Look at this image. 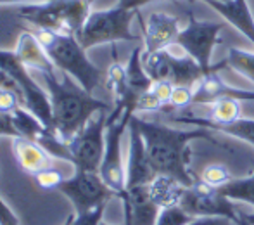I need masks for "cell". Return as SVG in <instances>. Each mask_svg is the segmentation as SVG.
I'll return each instance as SVG.
<instances>
[{
	"instance_id": "60d3db41",
	"label": "cell",
	"mask_w": 254,
	"mask_h": 225,
	"mask_svg": "<svg viewBox=\"0 0 254 225\" xmlns=\"http://www.w3.org/2000/svg\"><path fill=\"white\" fill-rule=\"evenodd\" d=\"M74 215H76V213H71V215L67 217V219H66V222H64L63 225H71V224H73V219H74Z\"/></svg>"
},
{
	"instance_id": "9c48e42d",
	"label": "cell",
	"mask_w": 254,
	"mask_h": 225,
	"mask_svg": "<svg viewBox=\"0 0 254 225\" xmlns=\"http://www.w3.org/2000/svg\"><path fill=\"white\" fill-rule=\"evenodd\" d=\"M0 70L7 73L10 78L19 83L24 94V108L31 111L42 123L47 128H52V108H51V99L49 94L31 78L28 73V68L19 61L16 52L2 51L0 49Z\"/></svg>"
},
{
	"instance_id": "277c9868",
	"label": "cell",
	"mask_w": 254,
	"mask_h": 225,
	"mask_svg": "<svg viewBox=\"0 0 254 225\" xmlns=\"http://www.w3.org/2000/svg\"><path fill=\"white\" fill-rule=\"evenodd\" d=\"M90 14V0H49L42 3H28L19 16L37 30L64 35H78Z\"/></svg>"
},
{
	"instance_id": "d6a6232c",
	"label": "cell",
	"mask_w": 254,
	"mask_h": 225,
	"mask_svg": "<svg viewBox=\"0 0 254 225\" xmlns=\"http://www.w3.org/2000/svg\"><path fill=\"white\" fill-rule=\"evenodd\" d=\"M173 88H175V85L171 83V81L161 80V81H154L152 87H151V92L159 99L161 104L166 108V106H170V99H171V94H173Z\"/></svg>"
},
{
	"instance_id": "3957f363",
	"label": "cell",
	"mask_w": 254,
	"mask_h": 225,
	"mask_svg": "<svg viewBox=\"0 0 254 225\" xmlns=\"http://www.w3.org/2000/svg\"><path fill=\"white\" fill-rule=\"evenodd\" d=\"M35 35L44 45L54 66L69 75L83 90L92 94L99 87L102 71L88 59L87 49H83V45L78 42L76 35L54 33L45 30H37Z\"/></svg>"
},
{
	"instance_id": "83f0119b",
	"label": "cell",
	"mask_w": 254,
	"mask_h": 225,
	"mask_svg": "<svg viewBox=\"0 0 254 225\" xmlns=\"http://www.w3.org/2000/svg\"><path fill=\"white\" fill-rule=\"evenodd\" d=\"M194 104V88L189 85H175L170 99V106L173 109H185Z\"/></svg>"
},
{
	"instance_id": "5bb4252c",
	"label": "cell",
	"mask_w": 254,
	"mask_h": 225,
	"mask_svg": "<svg viewBox=\"0 0 254 225\" xmlns=\"http://www.w3.org/2000/svg\"><path fill=\"white\" fill-rule=\"evenodd\" d=\"M120 199L123 201L125 225H157L163 210L152 201L147 185L127 189Z\"/></svg>"
},
{
	"instance_id": "e0dca14e",
	"label": "cell",
	"mask_w": 254,
	"mask_h": 225,
	"mask_svg": "<svg viewBox=\"0 0 254 225\" xmlns=\"http://www.w3.org/2000/svg\"><path fill=\"white\" fill-rule=\"evenodd\" d=\"M204 2L209 3L211 9H214L221 17H225L235 30L241 31L254 45V17L248 5V0H227V2L204 0Z\"/></svg>"
},
{
	"instance_id": "603a6c76",
	"label": "cell",
	"mask_w": 254,
	"mask_h": 225,
	"mask_svg": "<svg viewBox=\"0 0 254 225\" xmlns=\"http://www.w3.org/2000/svg\"><path fill=\"white\" fill-rule=\"evenodd\" d=\"M142 64H144L145 71L151 76L152 81L168 80L170 81L171 73V52L170 49H163V51L156 52H142Z\"/></svg>"
},
{
	"instance_id": "b9f144b4",
	"label": "cell",
	"mask_w": 254,
	"mask_h": 225,
	"mask_svg": "<svg viewBox=\"0 0 254 225\" xmlns=\"http://www.w3.org/2000/svg\"><path fill=\"white\" fill-rule=\"evenodd\" d=\"M101 225H109V224H106V222H104V220H102V224ZM121 225H125V224H121Z\"/></svg>"
},
{
	"instance_id": "74e56055",
	"label": "cell",
	"mask_w": 254,
	"mask_h": 225,
	"mask_svg": "<svg viewBox=\"0 0 254 225\" xmlns=\"http://www.w3.org/2000/svg\"><path fill=\"white\" fill-rule=\"evenodd\" d=\"M94 2V0H90V3ZM152 2V0H120L118 2V5L125 7V9H130V10H137L138 7L145 5V3Z\"/></svg>"
},
{
	"instance_id": "ab89813d",
	"label": "cell",
	"mask_w": 254,
	"mask_h": 225,
	"mask_svg": "<svg viewBox=\"0 0 254 225\" xmlns=\"http://www.w3.org/2000/svg\"><path fill=\"white\" fill-rule=\"evenodd\" d=\"M237 225H251V224H249L248 220H246V217H244V215H242V213H241V219H239Z\"/></svg>"
},
{
	"instance_id": "9a60e30c",
	"label": "cell",
	"mask_w": 254,
	"mask_h": 225,
	"mask_svg": "<svg viewBox=\"0 0 254 225\" xmlns=\"http://www.w3.org/2000/svg\"><path fill=\"white\" fill-rule=\"evenodd\" d=\"M12 152L21 170L30 173L31 177L54 166L52 156L38 142L31 141V139L21 137V135L12 137Z\"/></svg>"
},
{
	"instance_id": "836d02e7",
	"label": "cell",
	"mask_w": 254,
	"mask_h": 225,
	"mask_svg": "<svg viewBox=\"0 0 254 225\" xmlns=\"http://www.w3.org/2000/svg\"><path fill=\"white\" fill-rule=\"evenodd\" d=\"M19 106H21V101L16 94H12V92L0 87V111L10 114L16 111Z\"/></svg>"
},
{
	"instance_id": "484cf974",
	"label": "cell",
	"mask_w": 254,
	"mask_h": 225,
	"mask_svg": "<svg viewBox=\"0 0 254 225\" xmlns=\"http://www.w3.org/2000/svg\"><path fill=\"white\" fill-rule=\"evenodd\" d=\"M213 130H220V132H223V134L242 139V141H246L254 146V120L241 118V120H237L235 123L225 125V127H216V128H213Z\"/></svg>"
},
{
	"instance_id": "f546056e",
	"label": "cell",
	"mask_w": 254,
	"mask_h": 225,
	"mask_svg": "<svg viewBox=\"0 0 254 225\" xmlns=\"http://www.w3.org/2000/svg\"><path fill=\"white\" fill-rule=\"evenodd\" d=\"M192 220L190 215L180 208H168L163 210L157 220V225H187Z\"/></svg>"
},
{
	"instance_id": "ac0fdd59",
	"label": "cell",
	"mask_w": 254,
	"mask_h": 225,
	"mask_svg": "<svg viewBox=\"0 0 254 225\" xmlns=\"http://www.w3.org/2000/svg\"><path fill=\"white\" fill-rule=\"evenodd\" d=\"M14 52L26 68L37 70L40 73H56V66H54L51 57L45 52L38 37L31 31H24L19 35Z\"/></svg>"
},
{
	"instance_id": "ffe728a7",
	"label": "cell",
	"mask_w": 254,
	"mask_h": 225,
	"mask_svg": "<svg viewBox=\"0 0 254 225\" xmlns=\"http://www.w3.org/2000/svg\"><path fill=\"white\" fill-rule=\"evenodd\" d=\"M202 76H206L202 68L192 59L190 56H175L171 54V73L170 81L173 85H189L194 87Z\"/></svg>"
},
{
	"instance_id": "7a4b0ae2",
	"label": "cell",
	"mask_w": 254,
	"mask_h": 225,
	"mask_svg": "<svg viewBox=\"0 0 254 225\" xmlns=\"http://www.w3.org/2000/svg\"><path fill=\"white\" fill-rule=\"evenodd\" d=\"M47 87L52 108V128L64 142H69L94 114L109 111L107 102L95 99L92 94L73 83L71 80L59 81L56 73H40Z\"/></svg>"
},
{
	"instance_id": "30bf717a",
	"label": "cell",
	"mask_w": 254,
	"mask_h": 225,
	"mask_svg": "<svg viewBox=\"0 0 254 225\" xmlns=\"http://www.w3.org/2000/svg\"><path fill=\"white\" fill-rule=\"evenodd\" d=\"M57 191L64 194L74 206V213H85L107 205L111 198H116L113 191L106 185L99 171H87L74 168V175L64 178Z\"/></svg>"
},
{
	"instance_id": "f1b7e54d",
	"label": "cell",
	"mask_w": 254,
	"mask_h": 225,
	"mask_svg": "<svg viewBox=\"0 0 254 225\" xmlns=\"http://www.w3.org/2000/svg\"><path fill=\"white\" fill-rule=\"evenodd\" d=\"M35 182H37V185L40 189H45V191H51V189H59V185L63 184L64 177L63 173H61L59 170H56L52 166V168L49 170H44L40 171L38 175H35Z\"/></svg>"
},
{
	"instance_id": "8d00e7d4",
	"label": "cell",
	"mask_w": 254,
	"mask_h": 225,
	"mask_svg": "<svg viewBox=\"0 0 254 225\" xmlns=\"http://www.w3.org/2000/svg\"><path fill=\"white\" fill-rule=\"evenodd\" d=\"M0 135H10V137H17V130L12 123L10 114L0 111Z\"/></svg>"
},
{
	"instance_id": "7bdbcfd3",
	"label": "cell",
	"mask_w": 254,
	"mask_h": 225,
	"mask_svg": "<svg viewBox=\"0 0 254 225\" xmlns=\"http://www.w3.org/2000/svg\"><path fill=\"white\" fill-rule=\"evenodd\" d=\"M218 2H227V0H218Z\"/></svg>"
},
{
	"instance_id": "7c38bea8",
	"label": "cell",
	"mask_w": 254,
	"mask_h": 225,
	"mask_svg": "<svg viewBox=\"0 0 254 225\" xmlns=\"http://www.w3.org/2000/svg\"><path fill=\"white\" fill-rule=\"evenodd\" d=\"M144 28V52H156L177 44L180 35V17L168 12H151L145 21L140 19Z\"/></svg>"
},
{
	"instance_id": "5b68a950",
	"label": "cell",
	"mask_w": 254,
	"mask_h": 225,
	"mask_svg": "<svg viewBox=\"0 0 254 225\" xmlns=\"http://www.w3.org/2000/svg\"><path fill=\"white\" fill-rule=\"evenodd\" d=\"M135 14L137 10L125 9L121 5L102 10H90L83 28L76 35L78 42L83 45V49H90L95 45L114 44L120 40H138L137 35H133L130 30Z\"/></svg>"
},
{
	"instance_id": "2e32d148",
	"label": "cell",
	"mask_w": 254,
	"mask_h": 225,
	"mask_svg": "<svg viewBox=\"0 0 254 225\" xmlns=\"http://www.w3.org/2000/svg\"><path fill=\"white\" fill-rule=\"evenodd\" d=\"M192 88H194V104H211V102L223 97H234L239 101H254V92L228 87L223 80H220L216 73L202 76Z\"/></svg>"
},
{
	"instance_id": "52a82bcc",
	"label": "cell",
	"mask_w": 254,
	"mask_h": 225,
	"mask_svg": "<svg viewBox=\"0 0 254 225\" xmlns=\"http://www.w3.org/2000/svg\"><path fill=\"white\" fill-rule=\"evenodd\" d=\"M223 24L211 23V21H197L194 16L189 17V23L184 30H180V35L177 38V45L190 56L199 66L202 68L204 75L218 73L221 68L228 66L227 59L221 61L220 64H211V56H213L214 45L218 44Z\"/></svg>"
},
{
	"instance_id": "cb8c5ba5",
	"label": "cell",
	"mask_w": 254,
	"mask_h": 225,
	"mask_svg": "<svg viewBox=\"0 0 254 225\" xmlns=\"http://www.w3.org/2000/svg\"><path fill=\"white\" fill-rule=\"evenodd\" d=\"M220 191L232 201L248 203L254 206V173L246 178H234L227 185L220 187Z\"/></svg>"
},
{
	"instance_id": "f35d334b",
	"label": "cell",
	"mask_w": 254,
	"mask_h": 225,
	"mask_svg": "<svg viewBox=\"0 0 254 225\" xmlns=\"http://www.w3.org/2000/svg\"><path fill=\"white\" fill-rule=\"evenodd\" d=\"M42 2H49V0H0V3H23V5H28V3H42Z\"/></svg>"
},
{
	"instance_id": "4fadbf2b",
	"label": "cell",
	"mask_w": 254,
	"mask_h": 225,
	"mask_svg": "<svg viewBox=\"0 0 254 225\" xmlns=\"http://www.w3.org/2000/svg\"><path fill=\"white\" fill-rule=\"evenodd\" d=\"M128 134H130V151H128L127 165V189L149 185L157 173L149 161L145 142L133 120H130V125H128Z\"/></svg>"
},
{
	"instance_id": "ba28073f",
	"label": "cell",
	"mask_w": 254,
	"mask_h": 225,
	"mask_svg": "<svg viewBox=\"0 0 254 225\" xmlns=\"http://www.w3.org/2000/svg\"><path fill=\"white\" fill-rule=\"evenodd\" d=\"M107 111H99L88 120V123L67 142L71 163L74 168L99 171L106 151Z\"/></svg>"
},
{
	"instance_id": "8fae6325",
	"label": "cell",
	"mask_w": 254,
	"mask_h": 225,
	"mask_svg": "<svg viewBox=\"0 0 254 225\" xmlns=\"http://www.w3.org/2000/svg\"><path fill=\"white\" fill-rule=\"evenodd\" d=\"M178 208L184 210L192 219L197 217H225L237 224L241 219V212H237L232 199L221 194L218 187H211L206 182L195 180L192 187L185 189Z\"/></svg>"
},
{
	"instance_id": "d4e9b609",
	"label": "cell",
	"mask_w": 254,
	"mask_h": 225,
	"mask_svg": "<svg viewBox=\"0 0 254 225\" xmlns=\"http://www.w3.org/2000/svg\"><path fill=\"white\" fill-rule=\"evenodd\" d=\"M227 63L232 70H235L237 73H241L242 76H246L254 83V52L241 51V49L232 47L228 51Z\"/></svg>"
},
{
	"instance_id": "7402d4cb",
	"label": "cell",
	"mask_w": 254,
	"mask_h": 225,
	"mask_svg": "<svg viewBox=\"0 0 254 225\" xmlns=\"http://www.w3.org/2000/svg\"><path fill=\"white\" fill-rule=\"evenodd\" d=\"M10 118H12V123L16 127L17 134L21 137H26V139H31V141L38 142V139L42 137L44 134H47V128L37 116H35L31 111H28L26 108L19 106L14 113H10Z\"/></svg>"
},
{
	"instance_id": "8992f818",
	"label": "cell",
	"mask_w": 254,
	"mask_h": 225,
	"mask_svg": "<svg viewBox=\"0 0 254 225\" xmlns=\"http://www.w3.org/2000/svg\"><path fill=\"white\" fill-rule=\"evenodd\" d=\"M131 109H113L107 116V130H106V151H104L102 165L99 175L111 191L120 198L127 191V168L123 165V151H121V141L127 132L130 120L133 116Z\"/></svg>"
},
{
	"instance_id": "6da1fadb",
	"label": "cell",
	"mask_w": 254,
	"mask_h": 225,
	"mask_svg": "<svg viewBox=\"0 0 254 225\" xmlns=\"http://www.w3.org/2000/svg\"><path fill=\"white\" fill-rule=\"evenodd\" d=\"M131 120L140 130L154 171L157 175H170L180 180L185 187H192L195 184V178L189 170V161H190L189 142L194 139H211L207 128L177 130L166 125L142 120L135 114Z\"/></svg>"
},
{
	"instance_id": "1f68e13d",
	"label": "cell",
	"mask_w": 254,
	"mask_h": 225,
	"mask_svg": "<svg viewBox=\"0 0 254 225\" xmlns=\"http://www.w3.org/2000/svg\"><path fill=\"white\" fill-rule=\"evenodd\" d=\"M161 109H164V106L161 104L159 99L152 94L151 88H149L147 92H144V94L138 95L137 102H135V113L137 111H161Z\"/></svg>"
},
{
	"instance_id": "4dcf8cb0",
	"label": "cell",
	"mask_w": 254,
	"mask_h": 225,
	"mask_svg": "<svg viewBox=\"0 0 254 225\" xmlns=\"http://www.w3.org/2000/svg\"><path fill=\"white\" fill-rule=\"evenodd\" d=\"M104 210H106V205L97 206V208L90 210V212L76 213L71 225H101L102 217H104Z\"/></svg>"
},
{
	"instance_id": "d6986e66",
	"label": "cell",
	"mask_w": 254,
	"mask_h": 225,
	"mask_svg": "<svg viewBox=\"0 0 254 225\" xmlns=\"http://www.w3.org/2000/svg\"><path fill=\"white\" fill-rule=\"evenodd\" d=\"M147 187L152 201L161 210L178 208V205H180L182 198L185 194V189H187L180 180L170 177V175H156V178Z\"/></svg>"
},
{
	"instance_id": "e575fe53",
	"label": "cell",
	"mask_w": 254,
	"mask_h": 225,
	"mask_svg": "<svg viewBox=\"0 0 254 225\" xmlns=\"http://www.w3.org/2000/svg\"><path fill=\"white\" fill-rule=\"evenodd\" d=\"M187 225H237L232 222L230 219H225V217H197V219H192Z\"/></svg>"
},
{
	"instance_id": "4316f807",
	"label": "cell",
	"mask_w": 254,
	"mask_h": 225,
	"mask_svg": "<svg viewBox=\"0 0 254 225\" xmlns=\"http://www.w3.org/2000/svg\"><path fill=\"white\" fill-rule=\"evenodd\" d=\"M201 180L206 182V184L211 185V187L220 189V187H223V185H227L228 182L234 180V177H232V173L228 171L227 166L214 163V165H207L206 168L202 170Z\"/></svg>"
},
{
	"instance_id": "d590c367",
	"label": "cell",
	"mask_w": 254,
	"mask_h": 225,
	"mask_svg": "<svg viewBox=\"0 0 254 225\" xmlns=\"http://www.w3.org/2000/svg\"><path fill=\"white\" fill-rule=\"evenodd\" d=\"M0 225H19V220L0 196Z\"/></svg>"
},
{
	"instance_id": "44dd1931",
	"label": "cell",
	"mask_w": 254,
	"mask_h": 225,
	"mask_svg": "<svg viewBox=\"0 0 254 225\" xmlns=\"http://www.w3.org/2000/svg\"><path fill=\"white\" fill-rule=\"evenodd\" d=\"M125 68H127L128 88H130L131 94H135L138 97V95L147 92L152 87L154 81L147 75L144 64H142V47L133 49L130 59H128V64Z\"/></svg>"
}]
</instances>
